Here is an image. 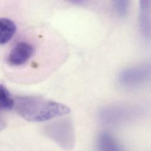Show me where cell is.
Instances as JSON below:
<instances>
[{"instance_id":"obj_2","label":"cell","mask_w":151,"mask_h":151,"mask_svg":"<svg viewBox=\"0 0 151 151\" xmlns=\"http://www.w3.org/2000/svg\"><path fill=\"white\" fill-rule=\"evenodd\" d=\"M118 83L126 90H135L151 83V61L129 67L118 76Z\"/></svg>"},{"instance_id":"obj_9","label":"cell","mask_w":151,"mask_h":151,"mask_svg":"<svg viewBox=\"0 0 151 151\" xmlns=\"http://www.w3.org/2000/svg\"><path fill=\"white\" fill-rule=\"evenodd\" d=\"M113 6L116 13L120 17H124L129 12L130 1L126 0H117L113 2Z\"/></svg>"},{"instance_id":"obj_4","label":"cell","mask_w":151,"mask_h":151,"mask_svg":"<svg viewBox=\"0 0 151 151\" xmlns=\"http://www.w3.org/2000/svg\"><path fill=\"white\" fill-rule=\"evenodd\" d=\"M34 46L29 42H18L10 50L6 57V63L11 66L19 67L26 64L34 55Z\"/></svg>"},{"instance_id":"obj_7","label":"cell","mask_w":151,"mask_h":151,"mask_svg":"<svg viewBox=\"0 0 151 151\" xmlns=\"http://www.w3.org/2000/svg\"><path fill=\"white\" fill-rule=\"evenodd\" d=\"M17 31L15 24L7 18H1L0 19V44L4 45L9 41Z\"/></svg>"},{"instance_id":"obj_8","label":"cell","mask_w":151,"mask_h":151,"mask_svg":"<svg viewBox=\"0 0 151 151\" xmlns=\"http://www.w3.org/2000/svg\"><path fill=\"white\" fill-rule=\"evenodd\" d=\"M15 100L6 88L3 85L0 86V107L4 110H11L14 107Z\"/></svg>"},{"instance_id":"obj_5","label":"cell","mask_w":151,"mask_h":151,"mask_svg":"<svg viewBox=\"0 0 151 151\" xmlns=\"http://www.w3.org/2000/svg\"><path fill=\"white\" fill-rule=\"evenodd\" d=\"M139 8V31L146 42H151V1H140Z\"/></svg>"},{"instance_id":"obj_1","label":"cell","mask_w":151,"mask_h":151,"mask_svg":"<svg viewBox=\"0 0 151 151\" xmlns=\"http://www.w3.org/2000/svg\"><path fill=\"white\" fill-rule=\"evenodd\" d=\"M17 113L29 122H41L70 112V108L58 102L35 96H19L15 99Z\"/></svg>"},{"instance_id":"obj_3","label":"cell","mask_w":151,"mask_h":151,"mask_svg":"<svg viewBox=\"0 0 151 151\" xmlns=\"http://www.w3.org/2000/svg\"><path fill=\"white\" fill-rule=\"evenodd\" d=\"M145 108L139 104L121 103L110 105L100 110V119L106 123H119L141 116Z\"/></svg>"},{"instance_id":"obj_6","label":"cell","mask_w":151,"mask_h":151,"mask_svg":"<svg viewBox=\"0 0 151 151\" xmlns=\"http://www.w3.org/2000/svg\"><path fill=\"white\" fill-rule=\"evenodd\" d=\"M97 151H123V149L111 134L104 132L98 136Z\"/></svg>"}]
</instances>
